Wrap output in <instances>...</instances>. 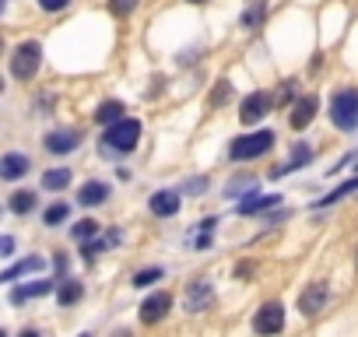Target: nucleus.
<instances>
[{
    "mask_svg": "<svg viewBox=\"0 0 358 337\" xmlns=\"http://www.w3.org/2000/svg\"><path fill=\"white\" fill-rule=\"evenodd\" d=\"M330 123L337 130H358V88H341L330 95Z\"/></svg>",
    "mask_w": 358,
    "mask_h": 337,
    "instance_id": "1",
    "label": "nucleus"
},
{
    "mask_svg": "<svg viewBox=\"0 0 358 337\" xmlns=\"http://www.w3.org/2000/svg\"><path fill=\"white\" fill-rule=\"evenodd\" d=\"M274 148V134L271 130H257V134H243L229 144V158L232 162H250V158H260Z\"/></svg>",
    "mask_w": 358,
    "mask_h": 337,
    "instance_id": "2",
    "label": "nucleus"
},
{
    "mask_svg": "<svg viewBox=\"0 0 358 337\" xmlns=\"http://www.w3.org/2000/svg\"><path fill=\"white\" fill-rule=\"evenodd\" d=\"M106 148L109 151H134L137 148V141H141V123L137 120H116V123H109L106 127Z\"/></svg>",
    "mask_w": 358,
    "mask_h": 337,
    "instance_id": "3",
    "label": "nucleus"
},
{
    "mask_svg": "<svg viewBox=\"0 0 358 337\" xmlns=\"http://www.w3.org/2000/svg\"><path fill=\"white\" fill-rule=\"evenodd\" d=\"M39 64H43V46H39V43H32V39H29V43L15 46V53H11V74H15L18 81L36 78Z\"/></svg>",
    "mask_w": 358,
    "mask_h": 337,
    "instance_id": "4",
    "label": "nucleus"
},
{
    "mask_svg": "<svg viewBox=\"0 0 358 337\" xmlns=\"http://www.w3.org/2000/svg\"><path fill=\"white\" fill-rule=\"evenodd\" d=\"M285 327V306L281 302H264L253 316V330L257 334H278Z\"/></svg>",
    "mask_w": 358,
    "mask_h": 337,
    "instance_id": "5",
    "label": "nucleus"
},
{
    "mask_svg": "<svg viewBox=\"0 0 358 337\" xmlns=\"http://www.w3.org/2000/svg\"><path fill=\"white\" fill-rule=\"evenodd\" d=\"M327 299H330V285H327V281H313V285H306L302 295H299V309H302V316H316V313L327 306Z\"/></svg>",
    "mask_w": 358,
    "mask_h": 337,
    "instance_id": "6",
    "label": "nucleus"
},
{
    "mask_svg": "<svg viewBox=\"0 0 358 337\" xmlns=\"http://www.w3.org/2000/svg\"><path fill=\"white\" fill-rule=\"evenodd\" d=\"M211 302H215L211 281L197 278L194 285H187V313H204V309H211Z\"/></svg>",
    "mask_w": 358,
    "mask_h": 337,
    "instance_id": "7",
    "label": "nucleus"
},
{
    "mask_svg": "<svg viewBox=\"0 0 358 337\" xmlns=\"http://www.w3.org/2000/svg\"><path fill=\"white\" fill-rule=\"evenodd\" d=\"M169 309H172V295H169V292H155L151 299H144V306H141V320H144L148 327H155L158 320L169 316Z\"/></svg>",
    "mask_w": 358,
    "mask_h": 337,
    "instance_id": "8",
    "label": "nucleus"
},
{
    "mask_svg": "<svg viewBox=\"0 0 358 337\" xmlns=\"http://www.w3.org/2000/svg\"><path fill=\"white\" fill-rule=\"evenodd\" d=\"M267 109H271V99L264 95V92H253V95H246L243 99V109H239V120L250 127V123H260L264 116H267Z\"/></svg>",
    "mask_w": 358,
    "mask_h": 337,
    "instance_id": "9",
    "label": "nucleus"
},
{
    "mask_svg": "<svg viewBox=\"0 0 358 337\" xmlns=\"http://www.w3.org/2000/svg\"><path fill=\"white\" fill-rule=\"evenodd\" d=\"M313 116H316V95H302L295 106H292V130H306L309 123H313Z\"/></svg>",
    "mask_w": 358,
    "mask_h": 337,
    "instance_id": "10",
    "label": "nucleus"
},
{
    "mask_svg": "<svg viewBox=\"0 0 358 337\" xmlns=\"http://www.w3.org/2000/svg\"><path fill=\"white\" fill-rule=\"evenodd\" d=\"M78 144H81L78 130H53V134H46V151H53V155H67Z\"/></svg>",
    "mask_w": 358,
    "mask_h": 337,
    "instance_id": "11",
    "label": "nucleus"
},
{
    "mask_svg": "<svg viewBox=\"0 0 358 337\" xmlns=\"http://www.w3.org/2000/svg\"><path fill=\"white\" fill-rule=\"evenodd\" d=\"M176 211H179V194H176V190H158V194H151V215L172 218Z\"/></svg>",
    "mask_w": 358,
    "mask_h": 337,
    "instance_id": "12",
    "label": "nucleus"
},
{
    "mask_svg": "<svg viewBox=\"0 0 358 337\" xmlns=\"http://www.w3.org/2000/svg\"><path fill=\"white\" fill-rule=\"evenodd\" d=\"M29 173V158L25 155H4L0 158V180H22Z\"/></svg>",
    "mask_w": 358,
    "mask_h": 337,
    "instance_id": "13",
    "label": "nucleus"
},
{
    "mask_svg": "<svg viewBox=\"0 0 358 337\" xmlns=\"http://www.w3.org/2000/svg\"><path fill=\"white\" fill-rule=\"evenodd\" d=\"M309 158H313V148H306V144H295V148H292V162H288V165H281V168H271V180L295 173V168H299V165H306Z\"/></svg>",
    "mask_w": 358,
    "mask_h": 337,
    "instance_id": "14",
    "label": "nucleus"
},
{
    "mask_svg": "<svg viewBox=\"0 0 358 337\" xmlns=\"http://www.w3.org/2000/svg\"><path fill=\"white\" fill-rule=\"evenodd\" d=\"M32 271H43V257H29V260H18L15 267H8L4 274H0V281H4V285H11V281H18V278H25V274H32Z\"/></svg>",
    "mask_w": 358,
    "mask_h": 337,
    "instance_id": "15",
    "label": "nucleus"
},
{
    "mask_svg": "<svg viewBox=\"0 0 358 337\" xmlns=\"http://www.w3.org/2000/svg\"><path fill=\"white\" fill-rule=\"evenodd\" d=\"M106 197H109V187H106V183H99V180L85 183V187H81V194H78V201H81L85 208H99Z\"/></svg>",
    "mask_w": 358,
    "mask_h": 337,
    "instance_id": "16",
    "label": "nucleus"
},
{
    "mask_svg": "<svg viewBox=\"0 0 358 337\" xmlns=\"http://www.w3.org/2000/svg\"><path fill=\"white\" fill-rule=\"evenodd\" d=\"M281 197H271V194H257V197H246V201H239V215H260V211H267V208H274Z\"/></svg>",
    "mask_w": 358,
    "mask_h": 337,
    "instance_id": "17",
    "label": "nucleus"
},
{
    "mask_svg": "<svg viewBox=\"0 0 358 337\" xmlns=\"http://www.w3.org/2000/svg\"><path fill=\"white\" fill-rule=\"evenodd\" d=\"M50 292H53V281H32V285H25V288H15V292H11V302H15V306H22L25 299L50 295Z\"/></svg>",
    "mask_w": 358,
    "mask_h": 337,
    "instance_id": "18",
    "label": "nucleus"
},
{
    "mask_svg": "<svg viewBox=\"0 0 358 337\" xmlns=\"http://www.w3.org/2000/svg\"><path fill=\"white\" fill-rule=\"evenodd\" d=\"M95 120L99 123H116V120H123V102H116V99H109V102H102L99 109H95Z\"/></svg>",
    "mask_w": 358,
    "mask_h": 337,
    "instance_id": "19",
    "label": "nucleus"
},
{
    "mask_svg": "<svg viewBox=\"0 0 358 337\" xmlns=\"http://www.w3.org/2000/svg\"><path fill=\"white\" fill-rule=\"evenodd\" d=\"M351 190H358V180H344V183H341V187H334V190H330L327 197H320V201H316L313 208H330V204H337L341 197H348Z\"/></svg>",
    "mask_w": 358,
    "mask_h": 337,
    "instance_id": "20",
    "label": "nucleus"
},
{
    "mask_svg": "<svg viewBox=\"0 0 358 337\" xmlns=\"http://www.w3.org/2000/svg\"><path fill=\"white\" fill-rule=\"evenodd\" d=\"M67 183H71V168H50V173H43L46 190H64Z\"/></svg>",
    "mask_w": 358,
    "mask_h": 337,
    "instance_id": "21",
    "label": "nucleus"
},
{
    "mask_svg": "<svg viewBox=\"0 0 358 337\" xmlns=\"http://www.w3.org/2000/svg\"><path fill=\"white\" fill-rule=\"evenodd\" d=\"M81 295H85L81 281H64V285L57 288V299H60V306H74V302H78Z\"/></svg>",
    "mask_w": 358,
    "mask_h": 337,
    "instance_id": "22",
    "label": "nucleus"
},
{
    "mask_svg": "<svg viewBox=\"0 0 358 337\" xmlns=\"http://www.w3.org/2000/svg\"><path fill=\"white\" fill-rule=\"evenodd\" d=\"M32 208H36V194H32V190L11 194V211H15V215H29Z\"/></svg>",
    "mask_w": 358,
    "mask_h": 337,
    "instance_id": "23",
    "label": "nucleus"
},
{
    "mask_svg": "<svg viewBox=\"0 0 358 337\" xmlns=\"http://www.w3.org/2000/svg\"><path fill=\"white\" fill-rule=\"evenodd\" d=\"M67 215H71L67 204H50L46 215H43V222H46V225H60V222H67Z\"/></svg>",
    "mask_w": 358,
    "mask_h": 337,
    "instance_id": "24",
    "label": "nucleus"
},
{
    "mask_svg": "<svg viewBox=\"0 0 358 337\" xmlns=\"http://www.w3.org/2000/svg\"><path fill=\"white\" fill-rule=\"evenodd\" d=\"M71 232H74V239H78V243H85V239H92V236L99 232V222H92V218H81V222H78Z\"/></svg>",
    "mask_w": 358,
    "mask_h": 337,
    "instance_id": "25",
    "label": "nucleus"
},
{
    "mask_svg": "<svg viewBox=\"0 0 358 337\" xmlns=\"http://www.w3.org/2000/svg\"><path fill=\"white\" fill-rule=\"evenodd\" d=\"M155 281H162V267H148V271H137L134 274V288H148Z\"/></svg>",
    "mask_w": 358,
    "mask_h": 337,
    "instance_id": "26",
    "label": "nucleus"
},
{
    "mask_svg": "<svg viewBox=\"0 0 358 337\" xmlns=\"http://www.w3.org/2000/svg\"><path fill=\"white\" fill-rule=\"evenodd\" d=\"M137 4H141V0H109V11H113L116 18H127V15L137 11Z\"/></svg>",
    "mask_w": 358,
    "mask_h": 337,
    "instance_id": "27",
    "label": "nucleus"
},
{
    "mask_svg": "<svg viewBox=\"0 0 358 337\" xmlns=\"http://www.w3.org/2000/svg\"><path fill=\"white\" fill-rule=\"evenodd\" d=\"M260 22H264V4L257 0V4H253V8H246V15H243V29H257Z\"/></svg>",
    "mask_w": 358,
    "mask_h": 337,
    "instance_id": "28",
    "label": "nucleus"
},
{
    "mask_svg": "<svg viewBox=\"0 0 358 337\" xmlns=\"http://www.w3.org/2000/svg\"><path fill=\"white\" fill-rule=\"evenodd\" d=\"M229 99H232V85H229V81H222V88H215V95H211V106L229 102Z\"/></svg>",
    "mask_w": 358,
    "mask_h": 337,
    "instance_id": "29",
    "label": "nucleus"
},
{
    "mask_svg": "<svg viewBox=\"0 0 358 337\" xmlns=\"http://www.w3.org/2000/svg\"><path fill=\"white\" fill-rule=\"evenodd\" d=\"M106 243H109V239H106ZM106 243H88V239H85V246H81V253H85V260H95V257H99V253L106 250Z\"/></svg>",
    "mask_w": 358,
    "mask_h": 337,
    "instance_id": "30",
    "label": "nucleus"
},
{
    "mask_svg": "<svg viewBox=\"0 0 358 337\" xmlns=\"http://www.w3.org/2000/svg\"><path fill=\"white\" fill-rule=\"evenodd\" d=\"M67 4H71V0H39V8H43V11H64Z\"/></svg>",
    "mask_w": 358,
    "mask_h": 337,
    "instance_id": "31",
    "label": "nucleus"
},
{
    "mask_svg": "<svg viewBox=\"0 0 358 337\" xmlns=\"http://www.w3.org/2000/svg\"><path fill=\"white\" fill-rule=\"evenodd\" d=\"M15 253V239L11 236H0V257H11Z\"/></svg>",
    "mask_w": 358,
    "mask_h": 337,
    "instance_id": "32",
    "label": "nucleus"
},
{
    "mask_svg": "<svg viewBox=\"0 0 358 337\" xmlns=\"http://www.w3.org/2000/svg\"><path fill=\"white\" fill-rule=\"evenodd\" d=\"M246 187H253V180H246V176H243V180H236V183L229 187V197H239V190H246Z\"/></svg>",
    "mask_w": 358,
    "mask_h": 337,
    "instance_id": "33",
    "label": "nucleus"
},
{
    "mask_svg": "<svg viewBox=\"0 0 358 337\" xmlns=\"http://www.w3.org/2000/svg\"><path fill=\"white\" fill-rule=\"evenodd\" d=\"M236 274H239V278H246V274H253V267H250V264H239V267H236Z\"/></svg>",
    "mask_w": 358,
    "mask_h": 337,
    "instance_id": "34",
    "label": "nucleus"
},
{
    "mask_svg": "<svg viewBox=\"0 0 358 337\" xmlns=\"http://www.w3.org/2000/svg\"><path fill=\"white\" fill-rule=\"evenodd\" d=\"M187 4H208V0H187Z\"/></svg>",
    "mask_w": 358,
    "mask_h": 337,
    "instance_id": "35",
    "label": "nucleus"
},
{
    "mask_svg": "<svg viewBox=\"0 0 358 337\" xmlns=\"http://www.w3.org/2000/svg\"><path fill=\"white\" fill-rule=\"evenodd\" d=\"M0 11H4V0H0Z\"/></svg>",
    "mask_w": 358,
    "mask_h": 337,
    "instance_id": "36",
    "label": "nucleus"
},
{
    "mask_svg": "<svg viewBox=\"0 0 358 337\" xmlns=\"http://www.w3.org/2000/svg\"><path fill=\"white\" fill-rule=\"evenodd\" d=\"M0 88H4V85H0Z\"/></svg>",
    "mask_w": 358,
    "mask_h": 337,
    "instance_id": "37",
    "label": "nucleus"
}]
</instances>
